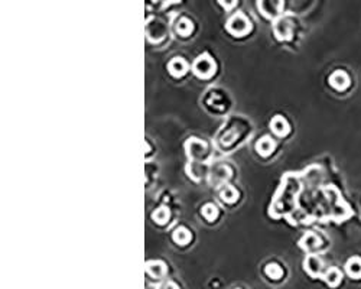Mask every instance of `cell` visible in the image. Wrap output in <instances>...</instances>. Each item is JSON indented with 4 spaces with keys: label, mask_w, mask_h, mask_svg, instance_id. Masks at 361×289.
I'll return each instance as SVG.
<instances>
[{
    "label": "cell",
    "mask_w": 361,
    "mask_h": 289,
    "mask_svg": "<svg viewBox=\"0 0 361 289\" xmlns=\"http://www.w3.org/2000/svg\"><path fill=\"white\" fill-rule=\"evenodd\" d=\"M194 71L199 77H209L213 72L216 71V63L207 54L201 55L194 63Z\"/></svg>",
    "instance_id": "cell-1"
},
{
    "label": "cell",
    "mask_w": 361,
    "mask_h": 289,
    "mask_svg": "<svg viewBox=\"0 0 361 289\" xmlns=\"http://www.w3.org/2000/svg\"><path fill=\"white\" fill-rule=\"evenodd\" d=\"M228 31L233 32L235 35H243L249 29H250V22L244 16L243 13H237L233 18L228 20Z\"/></svg>",
    "instance_id": "cell-2"
},
{
    "label": "cell",
    "mask_w": 361,
    "mask_h": 289,
    "mask_svg": "<svg viewBox=\"0 0 361 289\" xmlns=\"http://www.w3.org/2000/svg\"><path fill=\"white\" fill-rule=\"evenodd\" d=\"M305 269L311 276H315V278H322V275H324L322 273V261L314 254L309 256L305 261Z\"/></svg>",
    "instance_id": "cell-3"
},
{
    "label": "cell",
    "mask_w": 361,
    "mask_h": 289,
    "mask_svg": "<svg viewBox=\"0 0 361 289\" xmlns=\"http://www.w3.org/2000/svg\"><path fill=\"white\" fill-rule=\"evenodd\" d=\"M275 34L279 39H289L292 35V23L286 18H280L275 23Z\"/></svg>",
    "instance_id": "cell-4"
},
{
    "label": "cell",
    "mask_w": 361,
    "mask_h": 289,
    "mask_svg": "<svg viewBox=\"0 0 361 289\" xmlns=\"http://www.w3.org/2000/svg\"><path fill=\"white\" fill-rule=\"evenodd\" d=\"M329 84L337 90H345L350 85V78L344 71H335L329 77Z\"/></svg>",
    "instance_id": "cell-5"
},
{
    "label": "cell",
    "mask_w": 361,
    "mask_h": 289,
    "mask_svg": "<svg viewBox=\"0 0 361 289\" xmlns=\"http://www.w3.org/2000/svg\"><path fill=\"white\" fill-rule=\"evenodd\" d=\"M259 8L262 9L266 16L275 18L280 13V9L283 8V5L280 2H262V3H259Z\"/></svg>",
    "instance_id": "cell-6"
},
{
    "label": "cell",
    "mask_w": 361,
    "mask_h": 289,
    "mask_svg": "<svg viewBox=\"0 0 361 289\" xmlns=\"http://www.w3.org/2000/svg\"><path fill=\"white\" fill-rule=\"evenodd\" d=\"M345 271L347 273L354 278V279H358L361 278V259L360 257H351L347 265H345Z\"/></svg>",
    "instance_id": "cell-7"
},
{
    "label": "cell",
    "mask_w": 361,
    "mask_h": 289,
    "mask_svg": "<svg viewBox=\"0 0 361 289\" xmlns=\"http://www.w3.org/2000/svg\"><path fill=\"white\" fill-rule=\"evenodd\" d=\"M322 279H324L329 286H337V285L341 282V279H343V275H341V272L338 271L337 268H329L328 271L324 272Z\"/></svg>",
    "instance_id": "cell-8"
},
{
    "label": "cell",
    "mask_w": 361,
    "mask_h": 289,
    "mask_svg": "<svg viewBox=\"0 0 361 289\" xmlns=\"http://www.w3.org/2000/svg\"><path fill=\"white\" fill-rule=\"evenodd\" d=\"M270 125H272V129H273V132H275L276 135H279V136L288 135L289 125H288V122L282 118V116H276V118L272 120Z\"/></svg>",
    "instance_id": "cell-9"
},
{
    "label": "cell",
    "mask_w": 361,
    "mask_h": 289,
    "mask_svg": "<svg viewBox=\"0 0 361 289\" xmlns=\"http://www.w3.org/2000/svg\"><path fill=\"white\" fill-rule=\"evenodd\" d=\"M257 152L260 155H263V156H267V155H270L272 152H273V149H275V142L272 140L270 137H267V136H264V137H262L259 142H257Z\"/></svg>",
    "instance_id": "cell-10"
},
{
    "label": "cell",
    "mask_w": 361,
    "mask_h": 289,
    "mask_svg": "<svg viewBox=\"0 0 361 289\" xmlns=\"http://www.w3.org/2000/svg\"><path fill=\"white\" fill-rule=\"evenodd\" d=\"M169 71L172 75H176L179 77L184 72L187 71V63L182 60V58H173L169 64Z\"/></svg>",
    "instance_id": "cell-11"
},
{
    "label": "cell",
    "mask_w": 361,
    "mask_h": 289,
    "mask_svg": "<svg viewBox=\"0 0 361 289\" xmlns=\"http://www.w3.org/2000/svg\"><path fill=\"white\" fill-rule=\"evenodd\" d=\"M300 244H302V247H305L307 250H312V249H316V247L321 244V240H319V237H318L315 233H308V235L302 239Z\"/></svg>",
    "instance_id": "cell-12"
},
{
    "label": "cell",
    "mask_w": 361,
    "mask_h": 289,
    "mask_svg": "<svg viewBox=\"0 0 361 289\" xmlns=\"http://www.w3.org/2000/svg\"><path fill=\"white\" fill-rule=\"evenodd\" d=\"M173 240L179 244L188 243L191 240V233L185 227H178V228L173 232Z\"/></svg>",
    "instance_id": "cell-13"
},
{
    "label": "cell",
    "mask_w": 361,
    "mask_h": 289,
    "mask_svg": "<svg viewBox=\"0 0 361 289\" xmlns=\"http://www.w3.org/2000/svg\"><path fill=\"white\" fill-rule=\"evenodd\" d=\"M146 269H147V273H151L152 276L161 278L165 273V265L162 262H149Z\"/></svg>",
    "instance_id": "cell-14"
},
{
    "label": "cell",
    "mask_w": 361,
    "mask_h": 289,
    "mask_svg": "<svg viewBox=\"0 0 361 289\" xmlns=\"http://www.w3.org/2000/svg\"><path fill=\"white\" fill-rule=\"evenodd\" d=\"M264 272H266V275H267L269 278H272V279H280V276L283 275L282 268H280L279 265H276V263H269V265L266 266Z\"/></svg>",
    "instance_id": "cell-15"
},
{
    "label": "cell",
    "mask_w": 361,
    "mask_h": 289,
    "mask_svg": "<svg viewBox=\"0 0 361 289\" xmlns=\"http://www.w3.org/2000/svg\"><path fill=\"white\" fill-rule=\"evenodd\" d=\"M237 191L233 188V187H230V185H226L223 190H221V198L224 199V201H227V203H233V201H235L237 199Z\"/></svg>",
    "instance_id": "cell-16"
},
{
    "label": "cell",
    "mask_w": 361,
    "mask_h": 289,
    "mask_svg": "<svg viewBox=\"0 0 361 289\" xmlns=\"http://www.w3.org/2000/svg\"><path fill=\"white\" fill-rule=\"evenodd\" d=\"M176 31H178L182 36H187L188 34H191V31H192V23H191L188 19H180L179 22H178V25H176Z\"/></svg>",
    "instance_id": "cell-17"
},
{
    "label": "cell",
    "mask_w": 361,
    "mask_h": 289,
    "mask_svg": "<svg viewBox=\"0 0 361 289\" xmlns=\"http://www.w3.org/2000/svg\"><path fill=\"white\" fill-rule=\"evenodd\" d=\"M154 218L156 223H159V224H163V223H166L168 221V218H169V210L168 208H159V210H156L154 213Z\"/></svg>",
    "instance_id": "cell-18"
},
{
    "label": "cell",
    "mask_w": 361,
    "mask_h": 289,
    "mask_svg": "<svg viewBox=\"0 0 361 289\" xmlns=\"http://www.w3.org/2000/svg\"><path fill=\"white\" fill-rule=\"evenodd\" d=\"M190 154L192 155V156H202V155L205 154V146H204V143H201L198 140H192V142H190Z\"/></svg>",
    "instance_id": "cell-19"
},
{
    "label": "cell",
    "mask_w": 361,
    "mask_h": 289,
    "mask_svg": "<svg viewBox=\"0 0 361 289\" xmlns=\"http://www.w3.org/2000/svg\"><path fill=\"white\" fill-rule=\"evenodd\" d=\"M217 207L214 206V204H207V206H204V208H202V214L207 217L208 220H214L217 217Z\"/></svg>",
    "instance_id": "cell-20"
}]
</instances>
